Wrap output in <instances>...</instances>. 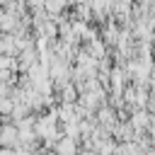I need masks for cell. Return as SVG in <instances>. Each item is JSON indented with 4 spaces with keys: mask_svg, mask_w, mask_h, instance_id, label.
<instances>
[{
    "mask_svg": "<svg viewBox=\"0 0 155 155\" xmlns=\"http://www.w3.org/2000/svg\"><path fill=\"white\" fill-rule=\"evenodd\" d=\"M0 155H15V153H12V150H7V148H5V150H0Z\"/></svg>",
    "mask_w": 155,
    "mask_h": 155,
    "instance_id": "1",
    "label": "cell"
}]
</instances>
